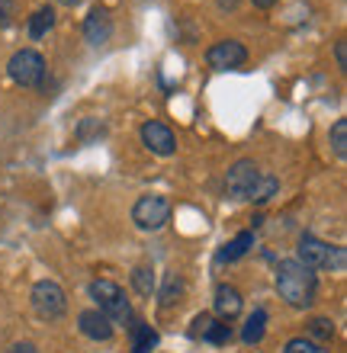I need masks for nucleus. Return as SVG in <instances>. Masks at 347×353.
I'll list each match as a JSON object with an SVG mask.
<instances>
[{
    "label": "nucleus",
    "instance_id": "nucleus-28",
    "mask_svg": "<svg viewBox=\"0 0 347 353\" xmlns=\"http://www.w3.org/2000/svg\"><path fill=\"white\" fill-rule=\"evenodd\" d=\"M219 3V10H235L238 7V0H216Z\"/></svg>",
    "mask_w": 347,
    "mask_h": 353
},
{
    "label": "nucleus",
    "instance_id": "nucleus-13",
    "mask_svg": "<svg viewBox=\"0 0 347 353\" xmlns=\"http://www.w3.org/2000/svg\"><path fill=\"white\" fill-rule=\"evenodd\" d=\"M251 248H254V232H238L232 241H228L226 248L219 251L216 261L219 263H235V261H241V257L251 251Z\"/></svg>",
    "mask_w": 347,
    "mask_h": 353
},
{
    "label": "nucleus",
    "instance_id": "nucleus-8",
    "mask_svg": "<svg viewBox=\"0 0 347 353\" xmlns=\"http://www.w3.org/2000/svg\"><path fill=\"white\" fill-rule=\"evenodd\" d=\"M206 61L212 71H235L248 61V48L238 39H222V42L206 48Z\"/></svg>",
    "mask_w": 347,
    "mask_h": 353
},
{
    "label": "nucleus",
    "instance_id": "nucleus-22",
    "mask_svg": "<svg viewBox=\"0 0 347 353\" xmlns=\"http://www.w3.org/2000/svg\"><path fill=\"white\" fill-rule=\"evenodd\" d=\"M203 341H206V344H228V341H232V327H228L226 321H216V318H212V325L203 331Z\"/></svg>",
    "mask_w": 347,
    "mask_h": 353
},
{
    "label": "nucleus",
    "instance_id": "nucleus-2",
    "mask_svg": "<svg viewBox=\"0 0 347 353\" xmlns=\"http://www.w3.org/2000/svg\"><path fill=\"white\" fill-rule=\"evenodd\" d=\"M87 292H90V299L97 302V312H103L113 327L132 325V305H129V299H126L119 283H113V279H94V283L87 286Z\"/></svg>",
    "mask_w": 347,
    "mask_h": 353
},
{
    "label": "nucleus",
    "instance_id": "nucleus-21",
    "mask_svg": "<svg viewBox=\"0 0 347 353\" xmlns=\"http://www.w3.org/2000/svg\"><path fill=\"white\" fill-rule=\"evenodd\" d=\"M280 190V183H277V176H270V174H261V180H257V190H254V196H251V203H257V205H264L267 199H270L273 193Z\"/></svg>",
    "mask_w": 347,
    "mask_h": 353
},
{
    "label": "nucleus",
    "instance_id": "nucleus-15",
    "mask_svg": "<svg viewBox=\"0 0 347 353\" xmlns=\"http://www.w3.org/2000/svg\"><path fill=\"white\" fill-rule=\"evenodd\" d=\"M264 334H267V312H264V308H257V312L248 318V325H244L241 341H244V344H261Z\"/></svg>",
    "mask_w": 347,
    "mask_h": 353
},
{
    "label": "nucleus",
    "instance_id": "nucleus-4",
    "mask_svg": "<svg viewBox=\"0 0 347 353\" xmlns=\"http://www.w3.org/2000/svg\"><path fill=\"white\" fill-rule=\"evenodd\" d=\"M7 74L19 87H39L46 81V58L36 48H23L7 61Z\"/></svg>",
    "mask_w": 347,
    "mask_h": 353
},
{
    "label": "nucleus",
    "instance_id": "nucleus-29",
    "mask_svg": "<svg viewBox=\"0 0 347 353\" xmlns=\"http://www.w3.org/2000/svg\"><path fill=\"white\" fill-rule=\"evenodd\" d=\"M254 7H261V10H267V7H273V3H277V0H251Z\"/></svg>",
    "mask_w": 347,
    "mask_h": 353
},
{
    "label": "nucleus",
    "instance_id": "nucleus-30",
    "mask_svg": "<svg viewBox=\"0 0 347 353\" xmlns=\"http://www.w3.org/2000/svg\"><path fill=\"white\" fill-rule=\"evenodd\" d=\"M58 3H65V7H77L81 0H58Z\"/></svg>",
    "mask_w": 347,
    "mask_h": 353
},
{
    "label": "nucleus",
    "instance_id": "nucleus-17",
    "mask_svg": "<svg viewBox=\"0 0 347 353\" xmlns=\"http://www.w3.org/2000/svg\"><path fill=\"white\" fill-rule=\"evenodd\" d=\"M306 331H309V341H312V344L325 347L331 337H335V321H331V318H312Z\"/></svg>",
    "mask_w": 347,
    "mask_h": 353
},
{
    "label": "nucleus",
    "instance_id": "nucleus-26",
    "mask_svg": "<svg viewBox=\"0 0 347 353\" xmlns=\"http://www.w3.org/2000/svg\"><path fill=\"white\" fill-rule=\"evenodd\" d=\"M335 61H338L341 71H347V42H344V39L335 46Z\"/></svg>",
    "mask_w": 347,
    "mask_h": 353
},
{
    "label": "nucleus",
    "instance_id": "nucleus-27",
    "mask_svg": "<svg viewBox=\"0 0 347 353\" xmlns=\"http://www.w3.org/2000/svg\"><path fill=\"white\" fill-rule=\"evenodd\" d=\"M7 353H39V350L32 344H17V347H10Z\"/></svg>",
    "mask_w": 347,
    "mask_h": 353
},
{
    "label": "nucleus",
    "instance_id": "nucleus-1",
    "mask_svg": "<svg viewBox=\"0 0 347 353\" xmlns=\"http://www.w3.org/2000/svg\"><path fill=\"white\" fill-rule=\"evenodd\" d=\"M277 292L290 308H312L315 302V292H319V276L315 270H309L306 263H299L296 257L277 263Z\"/></svg>",
    "mask_w": 347,
    "mask_h": 353
},
{
    "label": "nucleus",
    "instance_id": "nucleus-9",
    "mask_svg": "<svg viewBox=\"0 0 347 353\" xmlns=\"http://www.w3.org/2000/svg\"><path fill=\"white\" fill-rule=\"evenodd\" d=\"M141 145H145L151 154H161V158H170V154L177 151L174 132H170L164 122H155V119L141 125Z\"/></svg>",
    "mask_w": 347,
    "mask_h": 353
},
{
    "label": "nucleus",
    "instance_id": "nucleus-20",
    "mask_svg": "<svg viewBox=\"0 0 347 353\" xmlns=\"http://www.w3.org/2000/svg\"><path fill=\"white\" fill-rule=\"evenodd\" d=\"M328 141H331V148H335V154L344 161L347 158V119H338L335 125H331Z\"/></svg>",
    "mask_w": 347,
    "mask_h": 353
},
{
    "label": "nucleus",
    "instance_id": "nucleus-16",
    "mask_svg": "<svg viewBox=\"0 0 347 353\" xmlns=\"http://www.w3.org/2000/svg\"><path fill=\"white\" fill-rule=\"evenodd\" d=\"M52 26H55V10H52V7H39L36 13L29 17V39H42Z\"/></svg>",
    "mask_w": 347,
    "mask_h": 353
},
{
    "label": "nucleus",
    "instance_id": "nucleus-18",
    "mask_svg": "<svg viewBox=\"0 0 347 353\" xmlns=\"http://www.w3.org/2000/svg\"><path fill=\"white\" fill-rule=\"evenodd\" d=\"M180 296H184V279L177 273H168L161 286V308H170L174 302H180Z\"/></svg>",
    "mask_w": 347,
    "mask_h": 353
},
{
    "label": "nucleus",
    "instance_id": "nucleus-3",
    "mask_svg": "<svg viewBox=\"0 0 347 353\" xmlns=\"http://www.w3.org/2000/svg\"><path fill=\"white\" fill-rule=\"evenodd\" d=\"M296 261L306 263L309 270H331V273H344L347 251H344V248H331V244L319 241L315 234H302L299 248H296Z\"/></svg>",
    "mask_w": 347,
    "mask_h": 353
},
{
    "label": "nucleus",
    "instance_id": "nucleus-23",
    "mask_svg": "<svg viewBox=\"0 0 347 353\" xmlns=\"http://www.w3.org/2000/svg\"><path fill=\"white\" fill-rule=\"evenodd\" d=\"M283 353H328V350L319 344H312L309 337H293V341H286Z\"/></svg>",
    "mask_w": 347,
    "mask_h": 353
},
{
    "label": "nucleus",
    "instance_id": "nucleus-6",
    "mask_svg": "<svg viewBox=\"0 0 347 353\" xmlns=\"http://www.w3.org/2000/svg\"><path fill=\"white\" fill-rule=\"evenodd\" d=\"M132 222L139 225L141 232H158V228H164L170 222V203L155 193L141 196L139 203L132 205Z\"/></svg>",
    "mask_w": 347,
    "mask_h": 353
},
{
    "label": "nucleus",
    "instance_id": "nucleus-11",
    "mask_svg": "<svg viewBox=\"0 0 347 353\" xmlns=\"http://www.w3.org/2000/svg\"><path fill=\"white\" fill-rule=\"evenodd\" d=\"M77 327H81V334L90 337V341H110L113 337L116 327L110 325V318L103 312H97V308H87L77 315Z\"/></svg>",
    "mask_w": 347,
    "mask_h": 353
},
{
    "label": "nucleus",
    "instance_id": "nucleus-25",
    "mask_svg": "<svg viewBox=\"0 0 347 353\" xmlns=\"http://www.w3.org/2000/svg\"><path fill=\"white\" fill-rule=\"evenodd\" d=\"M13 19V0H0V26H10Z\"/></svg>",
    "mask_w": 347,
    "mask_h": 353
},
{
    "label": "nucleus",
    "instance_id": "nucleus-5",
    "mask_svg": "<svg viewBox=\"0 0 347 353\" xmlns=\"http://www.w3.org/2000/svg\"><path fill=\"white\" fill-rule=\"evenodd\" d=\"M29 299H32V312L39 318H46V321H55V318H61L68 312L65 289L58 283H52V279H39L32 286V292H29Z\"/></svg>",
    "mask_w": 347,
    "mask_h": 353
},
{
    "label": "nucleus",
    "instance_id": "nucleus-24",
    "mask_svg": "<svg viewBox=\"0 0 347 353\" xmlns=\"http://www.w3.org/2000/svg\"><path fill=\"white\" fill-rule=\"evenodd\" d=\"M209 325H212V315H209V312L197 315V318H193V327H190V337H193V341H199V337H203V331H206Z\"/></svg>",
    "mask_w": 347,
    "mask_h": 353
},
{
    "label": "nucleus",
    "instance_id": "nucleus-7",
    "mask_svg": "<svg viewBox=\"0 0 347 353\" xmlns=\"http://www.w3.org/2000/svg\"><path fill=\"white\" fill-rule=\"evenodd\" d=\"M264 170L254 164V161L241 158L235 161L232 170L226 174V193L232 196V199H251L254 190H257V180H261Z\"/></svg>",
    "mask_w": 347,
    "mask_h": 353
},
{
    "label": "nucleus",
    "instance_id": "nucleus-14",
    "mask_svg": "<svg viewBox=\"0 0 347 353\" xmlns=\"http://www.w3.org/2000/svg\"><path fill=\"white\" fill-rule=\"evenodd\" d=\"M132 353H148L151 347L158 344V334L151 331V325H141V321H132Z\"/></svg>",
    "mask_w": 347,
    "mask_h": 353
},
{
    "label": "nucleus",
    "instance_id": "nucleus-19",
    "mask_svg": "<svg viewBox=\"0 0 347 353\" xmlns=\"http://www.w3.org/2000/svg\"><path fill=\"white\" fill-rule=\"evenodd\" d=\"M132 286L139 296H151L155 292V270L151 267H135L132 270Z\"/></svg>",
    "mask_w": 347,
    "mask_h": 353
},
{
    "label": "nucleus",
    "instance_id": "nucleus-10",
    "mask_svg": "<svg viewBox=\"0 0 347 353\" xmlns=\"http://www.w3.org/2000/svg\"><path fill=\"white\" fill-rule=\"evenodd\" d=\"M110 36H113V17H110L106 7L97 3L84 19V39L90 46H103V42H110Z\"/></svg>",
    "mask_w": 347,
    "mask_h": 353
},
{
    "label": "nucleus",
    "instance_id": "nucleus-12",
    "mask_svg": "<svg viewBox=\"0 0 347 353\" xmlns=\"http://www.w3.org/2000/svg\"><path fill=\"white\" fill-rule=\"evenodd\" d=\"M216 315L219 318H226V321H232V318H238L241 315V308H244V299H241V292L235 286H228V283H219L216 286Z\"/></svg>",
    "mask_w": 347,
    "mask_h": 353
}]
</instances>
